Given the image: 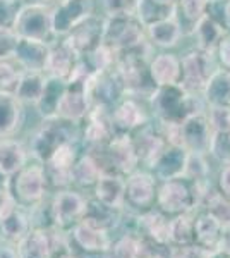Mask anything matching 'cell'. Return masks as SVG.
<instances>
[{"label": "cell", "instance_id": "54", "mask_svg": "<svg viewBox=\"0 0 230 258\" xmlns=\"http://www.w3.org/2000/svg\"><path fill=\"white\" fill-rule=\"evenodd\" d=\"M218 191L221 195L230 198V162L228 164H223V167L220 170L218 176Z\"/></svg>", "mask_w": 230, "mask_h": 258}, {"label": "cell", "instance_id": "17", "mask_svg": "<svg viewBox=\"0 0 230 258\" xmlns=\"http://www.w3.org/2000/svg\"><path fill=\"white\" fill-rule=\"evenodd\" d=\"M86 85L88 83H65V90L58 100L55 117L72 124H81L86 119L91 109Z\"/></svg>", "mask_w": 230, "mask_h": 258}, {"label": "cell", "instance_id": "32", "mask_svg": "<svg viewBox=\"0 0 230 258\" xmlns=\"http://www.w3.org/2000/svg\"><path fill=\"white\" fill-rule=\"evenodd\" d=\"M225 33H228V31H225L223 28H221L215 19H211L208 14H204L203 18L196 23L191 36L196 41V45H194L196 48L206 50V52H215Z\"/></svg>", "mask_w": 230, "mask_h": 258}, {"label": "cell", "instance_id": "33", "mask_svg": "<svg viewBox=\"0 0 230 258\" xmlns=\"http://www.w3.org/2000/svg\"><path fill=\"white\" fill-rule=\"evenodd\" d=\"M102 172V162L98 160V157L93 152L86 150L74 162L72 169H70V177H72V182L86 188V186H95V182L98 181Z\"/></svg>", "mask_w": 230, "mask_h": 258}, {"label": "cell", "instance_id": "35", "mask_svg": "<svg viewBox=\"0 0 230 258\" xmlns=\"http://www.w3.org/2000/svg\"><path fill=\"white\" fill-rule=\"evenodd\" d=\"M139 229L143 231V238L162 244H170L169 238V226L170 219L162 210H146L143 215H139Z\"/></svg>", "mask_w": 230, "mask_h": 258}, {"label": "cell", "instance_id": "56", "mask_svg": "<svg viewBox=\"0 0 230 258\" xmlns=\"http://www.w3.org/2000/svg\"><path fill=\"white\" fill-rule=\"evenodd\" d=\"M23 4H40V6H55L58 0H21Z\"/></svg>", "mask_w": 230, "mask_h": 258}, {"label": "cell", "instance_id": "20", "mask_svg": "<svg viewBox=\"0 0 230 258\" xmlns=\"http://www.w3.org/2000/svg\"><path fill=\"white\" fill-rule=\"evenodd\" d=\"M81 57L76 53L70 45L64 38H57L50 43L48 59L45 66V74L48 78H57V80L67 81L72 76L74 69L78 68Z\"/></svg>", "mask_w": 230, "mask_h": 258}, {"label": "cell", "instance_id": "27", "mask_svg": "<svg viewBox=\"0 0 230 258\" xmlns=\"http://www.w3.org/2000/svg\"><path fill=\"white\" fill-rule=\"evenodd\" d=\"M28 148L21 141L12 138L0 140V176L11 179L28 164Z\"/></svg>", "mask_w": 230, "mask_h": 258}, {"label": "cell", "instance_id": "8", "mask_svg": "<svg viewBox=\"0 0 230 258\" xmlns=\"http://www.w3.org/2000/svg\"><path fill=\"white\" fill-rule=\"evenodd\" d=\"M93 150H102L100 155L96 152L93 153L102 162L103 172L108 170V172H117L120 176H129L139 167V159L136 155L131 133H115L103 147Z\"/></svg>", "mask_w": 230, "mask_h": 258}, {"label": "cell", "instance_id": "39", "mask_svg": "<svg viewBox=\"0 0 230 258\" xmlns=\"http://www.w3.org/2000/svg\"><path fill=\"white\" fill-rule=\"evenodd\" d=\"M199 205H203L210 215H213L220 222L223 229H230V198L221 195L218 189H213L211 186L204 191Z\"/></svg>", "mask_w": 230, "mask_h": 258}, {"label": "cell", "instance_id": "4", "mask_svg": "<svg viewBox=\"0 0 230 258\" xmlns=\"http://www.w3.org/2000/svg\"><path fill=\"white\" fill-rule=\"evenodd\" d=\"M78 129L79 124L67 122L58 117L43 119L41 126L36 129L35 135L29 141L28 153L36 162L45 164L50 155L65 141H76L78 140Z\"/></svg>", "mask_w": 230, "mask_h": 258}, {"label": "cell", "instance_id": "47", "mask_svg": "<svg viewBox=\"0 0 230 258\" xmlns=\"http://www.w3.org/2000/svg\"><path fill=\"white\" fill-rule=\"evenodd\" d=\"M206 14L223 28L230 31V0H210Z\"/></svg>", "mask_w": 230, "mask_h": 258}, {"label": "cell", "instance_id": "38", "mask_svg": "<svg viewBox=\"0 0 230 258\" xmlns=\"http://www.w3.org/2000/svg\"><path fill=\"white\" fill-rule=\"evenodd\" d=\"M64 90H65V81L57 80V78H47L45 88L41 91V97L35 105V109L38 110L41 117L43 119L55 117L58 100H60Z\"/></svg>", "mask_w": 230, "mask_h": 258}, {"label": "cell", "instance_id": "29", "mask_svg": "<svg viewBox=\"0 0 230 258\" xmlns=\"http://www.w3.org/2000/svg\"><path fill=\"white\" fill-rule=\"evenodd\" d=\"M48 50H50V43L18 38L14 57L26 68V71H41V73H45Z\"/></svg>", "mask_w": 230, "mask_h": 258}, {"label": "cell", "instance_id": "40", "mask_svg": "<svg viewBox=\"0 0 230 258\" xmlns=\"http://www.w3.org/2000/svg\"><path fill=\"white\" fill-rule=\"evenodd\" d=\"M26 68L14 55L0 59V93L16 95Z\"/></svg>", "mask_w": 230, "mask_h": 258}, {"label": "cell", "instance_id": "18", "mask_svg": "<svg viewBox=\"0 0 230 258\" xmlns=\"http://www.w3.org/2000/svg\"><path fill=\"white\" fill-rule=\"evenodd\" d=\"M110 112L112 109H108V107L91 105L86 119L81 122L85 124V127H83V141H85L88 150L103 147L115 135Z\"/></svg>", "mask_w": 230, "mask_h": 258}, {"label": "cell", "instance_id": "49", "mask_svg": "<svg viewBox=\"0 0 230 258\" xmlns=\"http://www.w3.org/2000/svg\"><path fill=\"white\" fill-rule=\"evenodd\" d=\"M103 16L134 14L137 0H100Z\"/></svg>", "mask_w": 230, "mask_h": 258}, {"label": "cell", "instance_id": "59", "mask_svg": "<svg viewBox=\"0 0 230 258\" xmlns=\"http://www.w3.org/2000/svg\"><path fill=\"white\" fill-rule=\"evenodd\" d=\"M57 258H79V256H76L74 253H70V251H65V253H62V255H58Z\"/></svg>", "mask_w": 230, "mask_h": 258}, {"label": "cell", "instance_id": "43", "mask_svg": "<svg viewBox=\"0 0 230 258\" xmlns=\"http://www.w3.org/2000/svg\"><path fill=\"white\" fill-rule=\"evenodd\" d=\"M172 14H174V9L157 6V4H153L151 0H137V6L134 11V16L139 19V23L143 24L144 28L153 23H157V21L170 18Z\"/></svg>", "mask_w": 230, "mask_h": 258}, {"label": "cell", "instance_id": "21", "mask_svg": "<svg viewBox=\"0 0 230 258\" xmlns=\"http://www.w3.org/2000/svg\"><path fill=\"white\" fill-rule=\"evenodd\" d=\"M95 198L112 210H122L125 207V176L117 172H102L95 182Z\"/></svg>", "mask_w": 230, "mask_h": 258}, {"label": "cell", "instance_id": "12", "mask_svg": "<svg viewBox=\"0 0 230 258\" xmlns=\"http://www.w3.org/2000/svg\"><path fill=\"white\" fill-rule=\"evenodd\" d=\"M86 93L91 105H103L108 109H112L120 98L125 97L122 83L117 76L115 69L91 74L86 85Z\"/></svg>", "mask_w": 230, "mask_h": 258}, {"label": "cell", "instance_id": "11", "mask_svg": "<svg viewBox=\"0 0 230 258\" xmlns=\"http://www.w3.org/2000/svg\"><path fill=\"white\" fill-rule=\"evenodd\" d=\"M95 0H58L52 7V24L57 38H62L76 24L95 14Z\"/></svg>", "mask_w": 230, "mask_h": 258}, {"label": "cell", "instance_id": "58", "mask_svg": "<svg viewBox=\"0 0 230 258\" xmlns=\"http://www.w3.org/2000/svg\"><path fill=\"white\" fill-rule=\"evenodd\" d=\"M210 258H230V253L227 249H216V251H213Z\"/></svg>", "mask_w": 230, "mask_h": 258}, {"label": "cell", "instance_id": "9", "mask_svg": "<svg viewBox=\"0 0 230 258\" xmlns=\"http://www.w3.org/2000/svg\"><path fill=\"white\" fill-rule=\"evenodd\" d=\"M7 184H11L9 191L19 207L41 203L48 188L43 164H40V162L33 165L26 164L19 172H16L11 179H7Z\"/></svg>", "mask_w": 230, "mask_h": 258}, {"label": "cell", "instance_id": "50", "mask_svg": "<svg viewBox=\"0 0 230 258\" xmlns=\"http://www.w3.org/2000/svg\"><path fill=\"white\" fill-rule=\"evenodd\" d=\"M21 6H23L21 0H0V26L12 28Z\"/></svg>", "mask_w": 230, "mask_h": 258}, {"label": "cell", "instance_id": "52", "mask_svg": "<svg viewBox=\"0 0 230 258\" xmlns=\"http://www.w3.org/2000/svg\"><path fill=\"white\" fill-rule=\"evenodd\" d=\"M213 251L201 248L199 244L192 243L187 246H175L172 248V258H210Z\"/></svg>", "mask_w": 230, "mask_h": 258}, {"label": "cell", "instance_id": "7", "mask_svg": "<svg viewBox=\"0 0 230 258\" xmlns=\"http://www.w3.org/2000/svg\"><path fill=\"white\" fill-rule=\"evenodd\" d=\"M218 68L220 66L215 52H206V50L192 47L181 55V83L179 85L187 93L201 97L208 80Z\"/></svg>", "mask_w": 230, "mask_h": 258}, {"label": "cell", "instance_id": "10", "mask_svg": "<svg viewBox=\"0 0 230 258\" xmlns=\"http://www.w3.org/2000/svg\"><path fill=\"white\" fill-rule=\"evenodd\" d=\"M110 115L115 133H132L148 124L151 119L148 103L144 100L127 97V95L112 107Z\"/></svg>", "mask_w": 230, "mask_h": 258}, {"label": "cell", "instance_id": "60", "mask_svg": "<svg viewBox=\"0 0 230 258\" xmlns=\"http://www.w3.org/2000/svg\"><path fill=\"white\" fill-rule=\"evenodd\" d=\"M228 145H230V135H228Z\"/></svg>", "mask_w": 230, "mask_h": 258}, {"label": "cell", "instance_id": "55", "mask_svg": "<svg viewBox=\"0 0 230 258\" xmlns=\"http://www.w3.org/2000/svg\"><path fill=\"white\" fill-rule=\"evenodd\" d=\"M0 258H19L18 249L12 246H2L0 248Z\"/></svg>", "mask_w": 230, "mask_h": 258}, {"label": "cell", "instance_id": "53", "mask_svg": "<svg viewBox=\"0 0 230 258\" xmlns=\"http://www.w3.org/2000/svg\"><path fill=\"white\" fill-rule=\"evenodd\" d=\"M216 60H218V66L223 69L230 71V31L225 33L223 38L220 40L218 47L215 50Z\"/></svg>", "mask_w": 230, "mask_h": 258}, {"label": "cell", "instance_id": "16", "mask_svg": "<svg viewBox=\"0 0 230 258\" xmlns=\"http://www.w3.org/2000/svg\"><path fill=\"white\" fill-rule=\"evenodd\" d=\"M213 140V131L206 119V110L187 117L181 124V147L187 153L208 155Z\"/></svg>", "mask_w": 230, "mask_h": 258}, {"label": "cell", "instance_id": "19", "mask_svg": "<svg viewBox=\"0 0 230 258\" xmlns=\"http://www.w3.org/2000/svg\"><path fill=\"white\" fill-rule=\"evenodd\" d=\"M67 43L76 50L79 57L88 55L96 47L102 45L103 40V16L91 14L85 21L70 30L67 35L62 36Z\"/></svg>", "mask_w": 230, "mask_h": 258}, {"label": "cell", "instance_id": "13", "mask_svg": "<svg viewBox=\"0 0 230 258\" xmlns=\"http://www.w3.org/2000/svg\"><path fill=\"white\" fill-rule=\"evenodd\" d=\"M88 207V200L78 191L69 188L58 189L50 202V214L55 227L74 226L83 219Z\"/></svg>", "mask_w": 230, "mask_h": 258}, {"label": "cell", "instance_id": "26", "mask_svg": "<svg viewBox=\"0 0 230 258\" xmlns=\"http://www.w3.org/2000/svg\"><path fill=\"white\" fill-rule=\"evenodd\" d=\"M24 120V103L16 95L0 93V140L12 138Z\"/></svg>", "mask_w": 230, "mask_h": 258}, {"label": "cell", "instance_id": "5", "mask_svg": "<svg viewBox=\"0 0 230 258\" xmlns=\"http://www.w3.org/2000/svg\"><path fill=\"white\" fill-rule=\"evenodd\" d=\"M146 41V30L134 14L103 16L102 43L115 53L136 48Z\"/></svg>", "mask_w": 230, "mask_h": 258}, {"label": "cell", "instance_id": "30", "mask_svg": "<svg viewBox=\"0 0 230 258\" xmlns=\"http://www.w3.org/2000/svg\"><path fill=\"white\" fill-rule=\"evenodd\" d=\"M187 152L181 147H169L151 167V174L157 181H167V179L181 177L184 164H186Z\"/></svg>", "mask_w": 230, "mask_h": 258}, {"label": "cell", "instance_id": "23", "mask_svg": "<svg viewBox=\"0 0 230 258\" xmlns=\"http://www.w3.org/2000/svg\"><path fill=\"white\" fill-rule=\"evenodd\" d=\"M146 30V40L149 41L153 48L158 50H172L179 47V43L184 38V33L179 26L177 19L174 18V14L170 18H165L162 21L149 24L144 28Z\"/></svg>", "mask_w": 230, "mask_h": 258}, {"label": "cell", "instance_id": "45", "mask_svg": "<svg viewBox=\"0 0 230 258\" xmlns=\"http://www.w3.org/2000/svg\"><path fill=\"white\" fill-rule=\"evenodd\" d=\"M206 119L216 135H230V107L228 105H206Z\"/></svg>", "mask_w": 230, "mask_h": 258}, {"label": "cell", "instance_id": "36", "mask_svg": "<svg viewBox=\"0 0 230 258\" xmlns=\"http://www.w3.org/2000/svg\"><path fill=\"white\" fill-rule=\"evenodd\" d=\"M29 229H31V220L19 209V205H16L9 214L0 219V231L9 243H19L28 234Z\"/></svg>", "mask_w": 230, "mask_h": 258}, {"label": "cell", "instance_id": "1", "mask_svg": "<svg viewBox=\"0 0 230 258\" xmlns=\"http://www.w3.org/2000/svg\"><path fill=\"white\" fill-rule=\"evenodd\" d=\"M153 55L155 48L149 45L148 40L139 47L117 53L114 69L120 83H122L124 93L127 97H134L148 102V98L157 90L148 69L149 59Z\"/></svg>", "mask_w": 230, "mask_h": 258}, {"label": "cell", "instance_id": "57", "mask_svg": "<svg viewBox=\"0 0 230 258\" xmlns=\"http://www.w3.org/2000/svg\"><path fill=\"white\" fill-rule=\"evenodd\" d=\"M151 2L162 7H170V9H174V6H175V0H151Z\"/></svg>", "mask_w": 230, "mask_h": 258}, {"label": "cell", "instance_id": "14", "mask_svg": "<svg viewBox=\"0 0 230 258\" xmlns=\"http://www.w3.org/2000/svg\"><path fill=\"white\" fill-rule=\"evenodd\" d=\"M132 143H134L136 155L139 159V165L143 164L148 167V170H151V167L157 164V160L162 157V153L170 147L167 143L165 136L162 135L158 124L148 122L143 127L136 129L131 133Z\"/></svg>", "mask_w": 230, "mask_h": 258}, {"label": "cell", "instance_id": "46", "mask_svg": "<svg viewBox=\"0 0 230 258\" xmlns=\"http://www.w3.org/2000/svg\"><path fill=\"white\" fill-rule=\"evenodd\" d=\"M136 258H172V248L148 238H137Z\"/></svg>", "mask_w": 230, "mask_h": 258}, {"label": "cell", "instance_id": "42", "mask_svg": "<svg viewBox=\"0 0 230 258\" xmlns=\"http://www.w3.org/2000/svg\"><path fill=\"white\" fill-rule=\"evenodd\" d=\"M115 212L117 210L108 209V207L102 205L100 202H88V207L81 220H85V222L98 229H103V231H110L117 220Z\"/></svg>", "mask_w": 230, "mask_h": 258}, {"label": "cell", "instance_id": "28", "mask_svg": "<svg viewBox=\"0 0 230 258\" xmlns=\"http://www.w3.org/2000/svg\"><path fill=\"white\" fill-rule=\"evenodd\" d=\"M223 231L225 229L220 226L218 220L208 212L194 219V243L208 251L221 249L220 246L223 243Z\"/></svg>", "mask_w": 230, "mask_h": 258}, {"label": "cell", "instance_id": "6", "mask_svg": "<svg viewBox=\"0 0 230 258\" xmlns=\"http://www.w3.org/2000/svg\"><path fill=\"white\" fill-rule=\"evenodd\" d=\"M12 31L18 38L52 43L57 40L52 24V6L40 4H23L16 14Z\"/></svg>", "mask_w": 230, "mask_h": 258}, {"label": "cell", "instance_id": "37", "mask_svg": "<svg viewBox=\"0 0 230 258\" xmlns=\"http://www.w3.org/2000/svg\"><path fill=\"white\" fill-rule=\"evenodd\" d=\"M47 78V74L41 71H26L18 91H16V97L19 98V102L24 105H36V102L41 97V91L45 88Z\"/></svg>", "mask_w": 230, "mask_h": 258}, {"label": "cell", "instance_id": "15", "mask_svg": "<svg viewBox=\"0 0 230 258\" xmlns=\"http://www.w3.org/2000/svg\"><path fill=\"white\" fill-rule=\"evenodd\" d=\"M158 181L151 170H134L125 176V205L137 210H149L157 200Z\"/></svg>", "mask_w": 230, "mask_h": 258}, {"label": "cell", "instance_id": "24", "mask_svg": "<svg viewBox=\"0 0 230 258\" xmlns=\"http://www.w3.org/2000/svg\"><path fill=\"white\" fill-rule=\"evenodd\" d=\"M70 236H72L74 243L86 253H107L112 246L108 231L91 226L85 220L74 224Z\"/></svg>", "mask_w": 230, "mask_h": 258}, {"label": "cell", "instance_id": "22", "mask_svg": "<svg viewBox=\"0 0 230 258\" xmlns=\"http://www.w3.org/2000/svg\"><path fill=\"white\" fill-rule=\"evenodd\" d=\"M149 76L155 86H169L181 83V57L170 50H160L149 59Z\"/></svg>", "mask_w": 230, "mask_h": 258}, {"label": "cell", "instance_id": "34", "mask_svg": "<svg viewBox=\"0 0 230 258\" xmlns=\"http://www.w3.org/2000/svg\"><path fill=\"white\" fill-rule=\"evenodd\" d=\"M201 97L206 105L230 107V71L223 68L216 69L208 80Z\"/></svg>", "mask_w": 230, "mask_h": 258}, {"label": "cell", "instance_id": "3", "mask_svg": "<svg viewBox=\"0 0 230 258\" xmlns=\"http://www.w3.org/2000/svg\"><path fill=\"white\" fill-rule=\"evenodd\" d=\"M210 188L208 181L191 182L184 177L160 181L157 188V205L165 215H179L191 212L199 205L204 191Z\"/></svg>", "mask_w": 230, "mask_h": 258}, {"label": "cell", "instance_id": "2", "mask_svg": "<svg viewBox=\"0 0 230 258\" xmlns=\"http://www.w3.org/2000/svg\"><path fill=\"white\" fill-rule=\"evenodd\" d=\"M146 103L157 122L182 124L191 115L206 110L203 97L187 93L181 85L158 86Z\"/></svg>", "mask_w": 230, "mask_h": 258}, {"label": "cell", "instance_id": "51", "mask_svg": "<svg viewBox=\"0 0 230 258\" xmlns=\"http://www.w3.org/2000/svg\"><path fill=\"white\" fill-rule=\"evenodd\" d=\"M16 45H18V35L12 31V28L0 26V59L14 55Z\"/></svg>", "mask_w": 230, "mask_h": 258}, {"label": "cell", "instance_id": "41", "mask_svg": "<svg viewBox=\"0 0 230 258\" xmlns=\"http://www.w3.org/2000/svg\"><path fill=\"white\" fill-rule=\"evenodd\" d=\"M169 238L175 246H187L194 243V219L189 212L174 215L169 226Z\"/></svg>", "mask_w": 230, "mask_h": 258}, {"label": "cell", "instance_id": "44", "mask_svg": "<svg viewBox=\"0 0 230 258\" xmlns=\"http://www.w3.org/2000/svg\"><path fill=\"white\" fill-rule=\"evenodd\" d=\"M208 174H210V165H208L206 155L187 153L181 177L187 179L191 182H204L208 181Z\"/></svg>", "mask_w": 230, "mask_h": 258}, {"label": "cell", "instance_id": "31", "mask_svg": "<svg viewBox=\"0 0 230 258\" xmlns=\"http://www.w3.org/2000/svg\"><path fill=\"white\" fill-rule=\"evenodd\" d=\"M210 0H175L174 18L177 19L179 26L184 33V38L191 36L196 23L206 14Z\"/></svg>", "mask_w": 230, "mask_h": 258}, {"label": "cell", "instance_id": "48", "mask_svg": "<svg viewBox=\"0 0 230 258\" xmlns=\"http://www.w3.org/2000/svg\"><path fill=\"white\" fill-rule=\"evenodd\" d=\"M136 248H137V238L125 234L120 239H117L114 246L108 249L107 258H136Z\"/></svg>", "mask_w": 230, "mask_h": 258}, {"label": "cell", "instance_id": "25", "mask_svg": "<svg viewBox=\"0 0 230 258\" xmlns=\"http://www.w3.org/2000/svg\"><path fill=\"white\" fill-rule=\"evenodd\" d=\"M19 258H52L53 243L50 227H31L18 243Z\"/></svg>", "mask_w": 230, "mask_h": 258}]
</instances>
